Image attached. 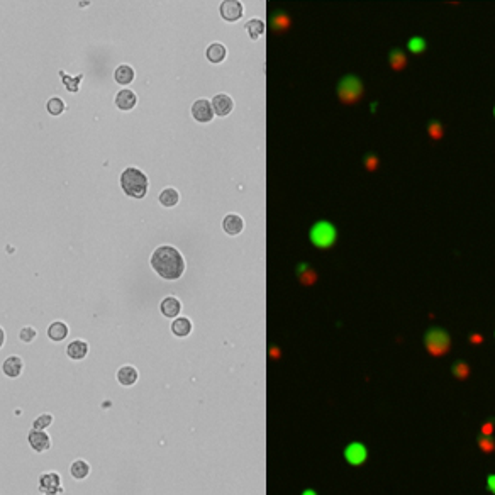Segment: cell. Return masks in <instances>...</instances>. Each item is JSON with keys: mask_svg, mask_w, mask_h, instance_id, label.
Returning a JSON list of instances; mask_svg holds the SVG:
<instances>
[{"mask_svg": "<svg viewBox=\"0 0 495 495\" xmlns=\"http://www.w3.org/2000/svg\"><path fill=\"white\" fill-rule=\"evenodd\" d=\"M309 237L314 246H317V248H321V249L331 248L336 241V229H334V226L326 221L315 222V224L312 226V229H310V232H309Z\"/></svg>", "mask_w": 495, "mask_h": 495, "instance_id": "cell-5", "label": "cell"}, {"mask_svg": "<svg viewBox=\"0 0 495 495\" xmlns=\"http://www.w3.org/2000/svg\"><path fill=\"white\" fill-rule=\"evenodd\" d=\"M365 166L368 171H375L378 168V158L375 154H368V156L365 158Z\"/></svg>", "mask_w": 495, "mask_h": 495, "instance_id": "cell-35", "label": "cell"}, {"mask_svg": "<svg viewBox=\"0 0 495 495\" xmlns=\"http://www.w3.org/2000/svg\"><path fill=\"white\" fill-rule=\"evenodd\" d=\"M427 134L432 139V141H439L444 136V127L439 121H431L427 124Z\"/></svg>", "mask_w": 495, "mask_h": 495, "instance_id": "cell-27", "label": "cell"}, {"mask_svg": "<svg viewBox=\"0 0 495 495\" xmlns=\"http://www.w3.org/2000/svg\"><path fill=\"white\" fill-rule=\"evenodd\" d=\"M19 338L22 339V341L29 343V341H32V339L36 338V329H34V327H22L21 332H19Z\"/></svg>", "mask_w": 495, "mask_h": 495, "instance_id": "cell-34", "label": "cell"}, {"mask_svg": "<svg viewBox=\"0 0 495 495\" xmlns=\"http://www.w3.org/2000/svg\"><path fill=\"white\" fill-rule=\"evenodd\" d=\"M161 312H163L165 317H168V319H173V317L179 315L182 305H180V300L175 299V297H166L163 299V302H161Z\"/></svg>", "mask_w": 495, "mask_h": 495, "instance_id": "cell-12", "label": "cell"}, {"mask_svg": "<svg viewBox=\"0 0 495 495\" xmlns=\"http://www.w3.org/2000/svg\"><path fill=\"white\" fill-rule=\"evenodd\" d=\"M338 97L343 104L358 102V100L363 97V83L353 75L344 76L338 85Z\"/></svg>", "mask_w": 495, "mask_h": 495, "instance_id": "cell-4", "label": "cell"}, {"mask_svg": "<svg viewBox=\"0 0 495 495\" xmlns=\"http://www.w3.org/2000/svg\"><path fill=\"white\" fill-rule=\"evenodd\" d=\"M151 266L166 280H176L185 270V261L173 246H160L151 256Z\"/></svg>", "mask_w": 495, "mask_h": 495, "instance_id": "cell-1", "label": "cell"}, {"mask_svg": "<svg viewBox=\"0 0 495 495\" xmlns=\"http://www.w3.org/2000/svg\"><path fill=\"white\" fill-rule=\"evenodd\" d=\"M192 115L193 119L199 121V122H209L212 121L214 117V107L212 104L209 102V100L205 98H200L197 102H193L192 105Z\"/></svg>", "mask_w": 495, "mask_h": 495, "instance_id": "cell-7", "label": "cell"}, {"mask_svg": "<svg viewBox=\"0 0 495 495\" xmlns=\"http://www.w3.org/2000/svg\"><path fill=\"white\" fill-rule=\"evenodd\" d=\"M51 422H53V415L51 414H43V415H39V417H37V419L34 421V424H32V427H34V429H44V427H48L49 424H51Z\"/></svg>", "mask_w": 495, "mask_h": 495, "instance_id": "cell-32", "label": "cell"}, {"mask_svg": "<svg viewBox=\"0 0 495 495\" xmlns=\"http://www.w3.org/2000/svg\"><path fill=\"white\" fill-rule=\"evenodd\" d=\"M273 24H275V27H276L278 31H285L287 27L290 26V21H288V17H287L285 14H278L276 17H275Z\"/></svg>", "mask_w": 495, "mask_h": 495, "instance_id": "cell-33", "label": "cell"}, {"mask_svg": "<svg viewBox=\"0 0 495 495\" xmlns=\"http://www.w3.org/2000/svg\"><path fill=\"white\" fill-rule=\"evenodd\" d=\"M22 370V360L17 357H10L4 361V373L7 377H17Z\"/></svg>", "mask_w": 495, "mask_h": 495, "instance_id": "cell-20", "label": "cell"}, {"mask_svg": "<svg viewBox=\"0 0 495 495\" xmlns=\"http://www.w3.org/2000/svg\"><path fill=\"white\" fill-rule=\"evenodd\" d=\"M160 202L165 205V207H173V205L179 202V192L175 188H165L163 192L160 193Z\"/></svg>", "mask_w": 495, "mask_h": 495, "instance_id": "cell-24", "label": "cell"}, {"mask_svg": "<svg viewBox=\"0 0 495 495\" xmlns=\"http://www.w3.org/2000/svg\"><path fill=\"white\" fill-rule=\"evenodd\" d=\"M299 276H300V282L304 283V285H310V283H314L315 282V271L314 270H310L307 265H300V268H299Z\"/></svg>", "mask_w": 495, "mask_h": 495, "instance_id": "cell-28", "label": "cell"}, {"mask_svg": "<svg viewBox=\"0 0 495 495\" xmlns=\"http://www.w3.org/2000/svg\"><path fill=\"white\" fill-rule=\"evenodd\" d=\"M478 446H480L482 451H485L487 454H490V453L495 451V441L490 436H485V438L478 439Z\"/></svg>", "mask_w": 495, "mask_h": 495, "instance_id": "cell-31", "label": "cell"}, {"mask_svg": "<svg viewBox=\"0 0 495 495\" xmlns=\"http://www.w3.org/2000/svg\"><path fill=\"white\" fill-rule=\"evenodd\" d=\"M114 78L117 83H121V85H127V83H131L132 78H134V70L127 65H121L119 68L115 70Z\"/></svg>", "mask_w": 495, "mask_h": 495, "instance_id": "cell-19", "label": "cell"}, {"mask_svg": "<svg viewBox=\"0 0 495 495\" xmlns=\"http://www.w3.org/2000/svg\"><path fill=\"white\" fill-rule=\"evenodd\" d=\"M488 488L495 493V475H490L488 477Z\"/></svg>", "mask_w": 495, "mask_h": 495, "instance_id": "cell-38", "label": "cell"}, {"mask_svg": "<svg viewBox=\"0 0 495 495\" xmlns=\"http://www.w3.org/2000/svg\"><path fill=\"white\" fill-rule=\"evenodd\" d=\"M451 371H453V375L458 378V380H465V378H468L470 377V366L463 363V361H458V363H454L451 366Z\"/></svg>", "mask_w": 495, "mask_h": 495, "instance_id": "cell-29", "label": "cell"}, {"mask_svg": "<svg viewBox=\"0 0 495 495\" xmlns=\"http://www.w3.org/2000/svg\"><path fill=\"white\" fill-rule=\"evenodd\" d=\"M207 58L210 63H221V61L226 58V48L219 43L210 44L207 48Z\"/></svg>", "mask_w": 495, "mask_h": 495, "instance_id": "cell-22", "label": "cell"}, {"mask_svg": "<svg viewBox=\"0 0 495 495\" xmlns=\"http://www.w3.org/2000/svg\"><path fill=\"white\" fill-rule=\"evenodd\" d=\"M121 185L129 197L143 199L148 190V179L141 170L126 168L121 175Z\"/></svg>", "mask_w": 495, "mask_h": 495, "instance_id": "cell-2", "label": "cell"}, {"mask_svg": "<svg viewBox=\"0 0 495 495\" xmlns=\"http://www.w3.org/2000/svg\"><path fill=\"white\" fill-rule=\"evenodd\" d=\"M407 48H409V51H410V53H414V54H421V53H424V51H426L427 43H426L424 37L414 36V37H410V39H409Z\"/></svg>", "mask_w": 495, "mask_h": 495, "instance_id": "cell-26", "label": "cell"}, {"mask_svg": "<svg viewBox=\"0 0 495 495\" xmlns=\"http://www.w3.org/2000/svg\"><path fill=\"white\" fill-rule=\"evenodd\" d=\"M117 380L121 385H124V387H131V385H134L136 380H137V371L134 366H122V368H119L117 371Z\"/></svg>", "mask_w": 495, "mask_h": 495, "instance_id": "cell-15", "label": "cell"}, {"mask_svg": "<svg viewBox=\"0 0 495 495\" xmlns=\"http://www.w3.org/2000/svg\"><path fill=\"white\" fill-rule=\"evenodd\" d=\"M424 346L431 357H444L451 348V338L441 327H431L424 336Z\"/></svg>", "mask_w": 495, "mask_h": 495, "instance_id": "cell-3", "label": "cell"}, {"mask_svg": "<svg viewBox=\"0 0 495 495\" xmlns=\"http://www.w3.org/2000/svg\"><path fill=\"white\" fill-rule=\"evenodd\" d=\"M468 341H470L471 344H480V343H483V336H480V334H471V336L468 338Z\"/></svg>", "mask_w": 495, "mask_h": 495, "instance_id": "cell-37", "label": "cell"}, {"mask_svg": "<svg viewBox=\"0 0 495 495\" xmlns=\"http://www.w3.org/2000/svg\"><path fill=\"white\" fill-rule=\"evenodd\" d=\"M115 105L122 110H131L136 105V95L131 90H121L115 95Z\"/></svg>", "mask_w": 495, "mask_h": 495, "instance_id": "cell-16", "label": "cell"}, {"mask_svg": "<svg viewBox=\"0 0 495 495\" xmlns=\"http://www.w3.org/2000/svg\"><path fill=\"white\" fill-rule=\"evenodd\" d=\"M222 227H224V231L227 232V234L236 236L243 231V219L236 214H229V215H226L224 221H222Z\"/></svg>", "mask_w": 495, "mask_h": 495, "instance_id": "cell-13", "label": "cell"}, {"mask_svg": "<svg viewBox=\"0 0 495 495\" xmlns=\"http://www.w3.org/2000/svg\"><path fill=\"white\" fill-rule=\"evenodd\" d=\"M221 15L226 21L234 22L243 15V5L237 0H226L221 4Z\"/></svg>", "mask_w": 495, "mask_h": 495, "instance_id": "cell-8", "label": "cell"}, {"mask_svg": "<svg viewBox=\"0 0 495 495\" xmlns=\"http://www.w3.org/2000/svg\"><path fill=\"white\" fill-rule=\"evenodd\" d=\"M388 61H390V66L393 70H404L405 65H407V56H405V53L402 49H392L390 51V56H388Z\"/></svg>", "mask_w": 495, "mask_h": 495, "instance_id": "cell-21", "label": "cell"}, {"mask_svg": "<svg viewBox=\"0 0 495 495\" xmlns=\"http://www.w3.org/2000/svg\"><path fill=\"white\" fill-rule=\"evenodd\" d=\"M39 490L44 495H58L63 492L60 475L58 473H44L39 478Z\"/></svg>", "mask_w": 495, "mask_h": 495, "instance_id": "cell-6", "label": "cell"}, {"mask_svg": "<svg viewBox=\"0 0 495 495\" xmlns=\"http://www.w3.org/2000/svg\"><path fill=\"white\" fill-rule=\"evenodd\" d=\"M212 107L215 114L221 115V117H226L232 110V100L229 95H226V93H219V95H215L212 98Z\"/></svg>", "mask_w": 495, "mask_h": 495, "instance_id": "cell-10", "label": "cell"}, {"mask_svg": "<svg viewBox=\"0 0 495 495\" xmlns=\"http://www.w3.org/2000/svg\"><path fill=\"white\" fill-rule=\"evenodd\" d=\"M70 473H71V477H73V478H76V480H83V478L90 473V466H88V463H85L83 460H78V461H75V463L71 465Z\"/></svg>", "mask_w": 495, "mask_h": 495, "instance_id": "cell-23", "label": "cell"}, {"mask_svg": "<svg viewBox=\"0 0 495 495\" xmlns=\"http://www.w3.org/2000/svg\"><path fill=\"white\" fill-rule=\"evenodd\" d=\"M304 495H315L312 490H307V492H304Z\"/></svg>", "mask_w": 495, "mask_h": 495, "instance_id": "cell-39", "label": "cell"}, {"mask_svg": "<svg viewBox=\"0 0 495 495\" xmlns=\"http://www.w3.org/2000/svg\"><path fill=\"white\" fill-rule=\"evenodd\" d=\"M66 353L71 360H83L88 353V344L85 341H80V339H75L68 344L66 348Z\"/></svg>", "mask_w": 495, "mask_h": 495, "instance_id": "cell-14", "label": "cell"}, {"mask_svg": "<svg viewBox=\"0 0 495 495\" xmlns=\"http://www.w3.org/2000/svg\"><path fill=\"white\" fill-rule=\"evenodd\" d=\"M46 107H48V112L51 115H60L65 110V102L61 98H58V97H53V98L48 100Z\"/></svg>", "mask_w": 495, "mask_h": 495, "instance_id": "cell-30", "label": "cell"}, {"mask_svg": "<svg viewBox=\"0 0 495 495\" xmlns=\"http://www.w3.org/2000/svg\"><path fill=\"white\" fill-rule=\"evenodd\" d=\"M246 31H248V34L251 39H258V37L263 34V31H265V24H263V21H260V19H251L246 24Z\"/></svg>", "mask_w": 495, "mask_h": 495, "instance_id": "cell-25", "label": "cell"}, {"mask_svg": "<svg viewBox=\"0 0 495 495\" xmlns=\"http://www.w3.org/2000/svg\"><path fill=\"white\" fill-rule=\"evenodd\" d=\"M493 115H495V107H493Z\"/></svg>", "mask_w": 495, "mask_h": 495, "instance_id": "cell-40", "label": "cell"}, {"mask_svg": "<svg viewBox=\"0 0 495 495\" xmlns=\"http://www.w3.org/2000/svg\"><path fill=\"white\" fill-rule=\"evenodd\" d=\"M493 422L490 421V422H485V424H483L482 426V434L483 436H490L492 434V432H493Z\"/></svg>", "mask_w": 495, "mask_h": 495, "instance_id": "cell-36", "label": "cell"}, {"mask_svg": "<svg viewBox=\"0 0 495 495\" xmlns=\"http://www.w3.org/2000/svg\"><path fill=\"white\" fill-rule=\"evenodd\" d=\"M171 331H173L175 336L179 338H185L190 334L192 331V322L187 319V317H180V319H175L173 324H171Z\"/></svg>", "mask_w": 495, "mask_h": 495, "instance_id": "cell-17", "label": "cell"}, {"mask_svg": "<svg viewBox=\"0 0 495 495\" xmlns=\"http://www.w3.org/2000/svg\"><path fill=\"white\" fill-rule=\"evenodd\" d=\"M48 336L53 339V341H63V339L68 336V327H66L65 322H53L51 326L48 327Z\"/></svg>", "mask_w": 495, "mask_h": 495, "instance_id": "cell-18", "label": "cell"}, {"mask_svg": "<svg viewBox=\"0 0 495 495\" xmlns=\"http://www.w3.org/2000/svg\"><path fill=\"white\" fill-rule=\"evenodd\" d=\"M29 444L32 446V449H36V451H46L49 448V436L46 434L44 431L41 429H32L29 432Z\"/></svg>", "mask_w": 495, "mask_h": 495, "instance_id": "cell-9", "label": "cell"}, {"mask_svg": "<svg viewBox=\"0 0 495 495\" xmlns=\"http://www.w3.org/2000/svg\"><path fill=\"white\" fill-rule=\"evenodd\" d=\"M344 454H346V458H348L349 463H353V465L363 463L365 458H366V451H365L363 444H358V443L349 444L348 449L344 451Z\"/></svg>", "mask_w": 495, "mask_h": 495, "instance_id": "cell-11", "label": "cell"}]
</instances>
